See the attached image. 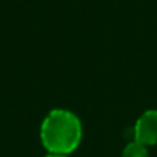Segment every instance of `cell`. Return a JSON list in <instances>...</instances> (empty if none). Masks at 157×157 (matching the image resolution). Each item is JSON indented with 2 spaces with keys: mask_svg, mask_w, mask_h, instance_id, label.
Here are the masks:
<instances>
[{
  "mask_svg": "<svg viewBox=\"0 0 157 157\" xmlns=\"http://www.w3.org/2000/svg\"><path fill=\"white\" fill-rule=\"evenodd\" d=\"M134 141L152 146L157 144V110H146L135 123L134 127Z\"/></svg>",
  "mask_w": 157,
  "mask_h": 157,
  "instance_id": "7a4b0ae2",
  "label": "cell"
},
{
  "mask_svg": "<svg viewBox=\"0 0 157 157\" xmlns=\"http://www.w3.org/2000/svg\"><path fill=\"white\" fill-rule=\"evenodd\" d=\"M121 157H149L147 146H145V145L139 144L136 141L130 142L123 150Z\"/></svg>",
  "mask_w": 157,
  "mask_h": 157,
  "instance_id": "3957f363",
  "label": "cell"
},
{
  "mask_svg": "<svg viewBox=\"0 0 157 157\" xmlns=\"http://www.w3.org/2000/svg\"><path fill=\"white\" fill-rule=\"evenodd\" d=\"M81 136L83 127L80 119L66 109H54L41 123L40 139L48 153L68 156L78 147Z\"/></svg>",
  "mask_w": 157,
  "mask_h": 157,
  "instance_id": "6da1fadb",
  "label": "cell"
},
{
  "mask_svg": "<svg viewBox=\"0 0 157 157\" xmlns=\"http://www.w3.org/2000/svg\"><path fill=\"white\" fill-rule=\"evenodd\" d=\"M44 157H68L66 155H55V153H48L47 156H44Z\"/></svg>",
  "mask_w": 157,
  "mask_h": 157,
  "instance_id": "277c9868",
  "label": "cell"
}]
</instances>
